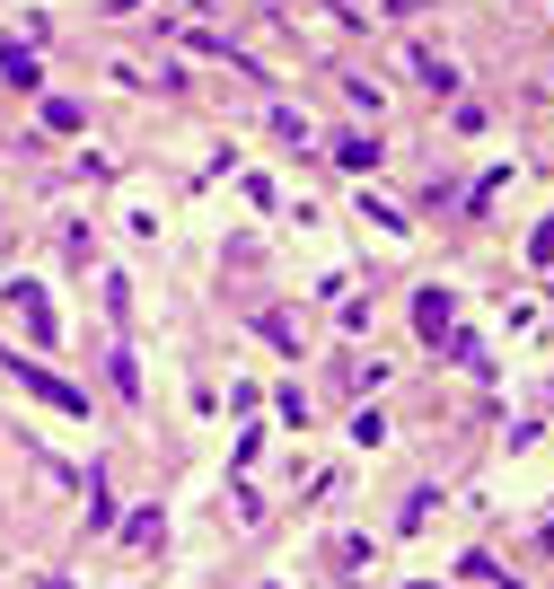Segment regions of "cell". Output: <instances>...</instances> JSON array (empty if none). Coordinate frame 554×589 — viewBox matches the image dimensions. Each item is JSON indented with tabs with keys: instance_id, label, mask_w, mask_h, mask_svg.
Segmentation results:
<instances>
[{
	"instance_id": "6da1fadb",
	"label": "cell",
	"mask_w": 554,
	"mask_h": 589,
	"mask_svg": "<svg viewBox=\"0 0 554 589\" xmlns=\"http://www.w3.org/2000/svg\"><path fill=\"white\" fill-rule=\"evenodd\" d=\"M0 71H9L18 89H36V53H27V44H0Z\"/></svg>"
}]
</instances>
